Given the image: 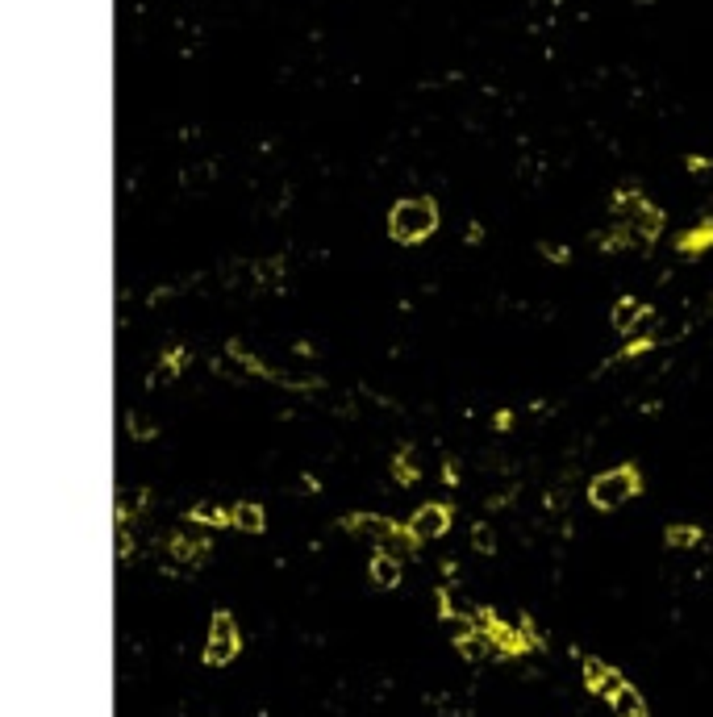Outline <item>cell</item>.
Listing matches in <instances>:
<instances>
[{
  "mask_svg": "<svg viewBox=\"0 0 713 717\" xmlns=\"http://www.w3.org/2000/svg\"><path fill=\"white\" fill-rule=\"evenodd\" d=\"M188 522H196V525H213V530H221V525H234V505L201 500V505H193V509H188Z\"/></svg>",
  "mask_w": 713,
  "mask_h": 717,
  "instance_id": "cell-12",
  "label": "cell"
},
{
  "mask_svg": "<svg viewBox=\"0 0 713 717\" xmlns=\"http://www.w3.org/2000/svg\"><path fill=\"white\" fill-rule=\"evenodd\" d=\"M646 309L643 301H634V296H622V301L614 304V330L617 334H634V330H643V321H646Z\"/></svg>",
  "mask_w": 713,
  "mask_h": 717,
  "instance_id": "cell-10",
  "label": "cell"
},
{
  "mask_svg": "<svg viewBox=\"0 0 713 717\" xmlns=\"http://www.w3.org/2000/svg\"><path fill=\"white\" fill-rule=\"evenodd\" d=\"M471 547H476V551H480V555H493L496 551V538H493V530H488V525H471Z\"/></svg>",
  "mask_w": 713,
  "mask_h": 717,
  "instance_id": "cell-19",
  "label": "cell"
},
{
  "mask_svg": "<svg viewBox=\"0 0 713 717\" xmlns=\"http://www.w3.org/2000/svg\"><path fill=\"white\" fill-rule=\"evenodd\" d=\"M663 542L676 547V551H685V547H697L701 542V530L697 525H668V530H663Z\"/></svg>",
  "mask_w": 713,
  "mask_h": 717,
  "instance_id": "cell-18",
  "label": "cell"
},
{
  "mask_svg": "<svg viewBox=\"0 0 713 717\" xmlns=\"http://www.w3.org/2000/svg\"><path fill=\"white\" fill-rule=\"evenodd\" d=\"M614 225H622L638 247H651L659 238V230H663V213H659L655 205H646L643 193L622 188V193L614 196Z\"/></svg>",
  "mask_w": 713,
  "mask_h": 717,
  "instance_id": "cell-2",
  "label": "cell"
},
{
  "mask_svg": "<svg viewBox=\"0 0 713 717\" xmlns=\"http://www.w3.org/2000/svg\"><path fill=\"white\" fill-rule=\"evenodd\" d=\"M234 530H242V534H263V530H267V513H263L255 500H238V505H234Z\"/></svg>",
  "mask_w": 713,
  "mask_h": 717,
  "instance_id": "cell-13",
  "label": "cell"
},
{
  "mask_svg": "<svg viewBox=\"0 0 713 717\" xmlns=\"http://www.w3.org/2000/svg\"><path fill=\"white\" fill-rule=\"evenodd\" d=\"M455 650H459V655H463L467 663H484L488 655H496L493 642H488V634H484V630H471V634L455 638Z\"/></svg>",
  "mask_w": 713,
  "mask_h": 717,
  "instance_id": "cell-14",
  "label": "cell"
},
{
  "mask_svg": "<svg viewBox=\"0 0 713 717\" xmlns=\"http://www.w3.org/2000/svg\"><path fill=\"white\" fill-rule=\"evenodd\" d=\"M167 551H171V559H176V563L196 567V563H205L209 538H205V534H188V530H179V534L167 538Z\"/></svg>",
  "mask_w": 713,
  "mask_h": 717,
  "instance_id": "cell-8",
  "label": "cell"
},
{
  "mask_svg": "<svg viewBox=\"0 0 713 717\" xmlns=\"http://www.w3.org/2000/svg\"><path fill=\"white\" fill-rule=\"evenodd\" d=\"M130 434H134V438H154V426L147 417H130Z\"/></svg>",
  "mask_w": 713,
  "mask_h": 717,
  "instance_id": "cell-21",
  "label": "cell"
},
{
  "mask_svg": "<svg viewBox=\"0 0 713 717\" xmlns=\"http://www.w3.org/2000/svg\"><path fill=\"white\" fill-rule=\"evenodd\" d=\"M343 530L371 538V542L380 547V542H384V538L397 530V522H388V517H380V513H351V517H343Z\"/></svg>",
  "mask_w": 713,
  "mask_h": 717,
  "instance_id": "cell-9",
  "label": "cell"
},
{
  "mask_svg": "<svg viewBox=\"0 0 713 717\" xmlns=\"http://www.w3.org/2000/svg\"><path fill=\"white\" fill-rule=\"evenodd\" d=\"M405 525L413 530V538H417V542L442 538L447 530H451V505H422V509L413 513V517H409Z\"/></svg>",
  "mask_w": 713,
  "mask_h": 717,
  "instance_id": "cell-7",
  "label": "cell"
},
{
  "mask_svg": "<svg viewBox=\"0 0 713 717\" xmlns=\"http://www.w3.org/2000/svg\"><path fill=\"white\" fill-rule=\"evenodd\" d=\"M238 650H242V634H238V621H234V613L218 609V613H213V621H209L205 663H209V667H226V663L238 659Z\"/></svg>",
  "mask_w": 713,
  "mask_h": 717,
  "instance_id": "cell-4",
  "label": "cell"
},
{
  "mask_svg": "<svg viewBox=\"0 0 713 717\" xmlns=\"http://www.w3.org/2000/svg\"><path fill=\"white\" fill-rule=\"evenodd\" d=\"M380 551H384V555H397L400 563H405V559H409V555L417 551V538H413L409 525H397V530H392V534H388L384 542H380Z\"/></svg>",
  "mask_w": 713,
  "mask_h": 717,
  "instance_id": "cell-16",
  "label": "cell"
},
{
  "mask_svg": "<svg viewBox=\"0 0 713 717\" xmlns=\"http://www.w3.org/2000/svg\"><path fill=\"white\" fill-rule=\"evenodd\" d=\"M584 689L592 692V697H609L614 701L617 692L626 689V680H622V672H617L614 663H601V659H584Z\"/></svg>",
  "mask_w": 713,
  "mask_h": 717,
  "instance_id": "cell-6",
  "label": "cell"
},
{
  "mask_svg": "<svg viewBox=\"0 0 713 717\" xmlns=\"http://www.w3.org/2000/svg\"><path fill=\"white\" fill-rule=\"evenodd\" d=\"M651 346H655V338H638V343H630V346H626V351H622V358H634V355H646V351H651Z\"/></svg>",
  "mask_w": 713,
  "mask_h": 717,
  "instance_id": "cell-22",
  "label": "cell"
},
{
  "mask_svg": "<svg viewBox=\"0 0 713 717\" xmlns=\"http://www.w3.org/2000/svg\"><path fill=\"white\" fill-rule=\"evenodd\" d=\"M638 488H643L638 468H634V463H622V468H614V471H601V476L589 484V500H592V509H617L622 500L638 497Z\"/></svg>",
  "mask_w": 713,
  "mask_h": 717,
  "instance_id": "cell-3",
  "label": "cell"
},
{
  "mask_svg": "<svg viewBox=\"0 0 713 717\" xmlns=\"http://www.w3.org/2000/svg\"><path fill=\"white\" fill-rule=\"evenodd\" d=\"M543 255L555 263H567V247H555V242H543Z\"/></svg>",
  "mask_w": 713,
  "mask_h": 717,
  "instance_id": "cell-24",
  "label": "cell"
},
{
  "mask_svg": "<svg viewBox=\"0 0 713 717\" xmlns=\"http://www.w3.org/2000/svg\"><path fill=\"white\" fill-rule=\"evenodd\" d=\"M439 230V205L430 196H405L397 205L388 209V238L392 242H425V238Z\"/></svg>",
  "mask_w": 713,
  "mask_h": 717,
  "instance_id": "cell-1",
  "label": "cell"
},
{
  "mask_svg": "<svg viewBox=\"0 0 713 717\" xmlns=\"http://www.w3.org/2000/svg\"><path fill=\"white\" fill-rule=\"evenodd\" d=\"M368 571H371V584H376V588H397L400 584V559L397 555L376 551L371 555V563H368Z\"/></svg>",
  "mask_w": 713,
  "mask_h": 717,
  "instance_id": "cell-11",
  "label": "cell"
},
{
  "mask_svg": "<svg viewBox=\"0 0 713 717\" xmlns=\"http://www.w3.org/2000/svg\"><path fill=\"white\" fill-rule=\"evenodd\" d=\"M709 247H713V221H705V225H697V230H688V234L676 242L680 255H697V250H709Z\"/></svg>",
  "mask_w": 713,
  "mask_h": 717,
  "instance_id": "cell-17",
  "label": "cell"
},
{
  "mask_svg": "<svg viewBox=\"0 0 713 717\" xmlns=\"http://www.w3.org/2000/svg\"><path fill=\"white\" fill-rule=\"evenodd\" d=\"M392 476H397L400 484H417V468H413L409 451H405V455H397V459H392Z\"/></svg>",
  "mask_w": 713,
  "mask_h": 717,
  "instance_id": "cell-20",
  "label": "cell"
},
{
  "mask_svg": "<svg viewBox=\"0 0 713 717\" xmlns=\"http://www.w3.org/2000/svg\"><path fill=\"white\" fill-rule=\"evenodd\" d=\"M609 705H614V717H651V713H646L643 692L634 689V684H626V689L617 692V697H614Z\"/></svg>",
  "mask_w": 713,
  "mask_h": 717,
  "instance_id": "cell-15",
  "label": "cell"
},
{
  "mask_svg": "<svg viewBox=\"0 0 713 717\" xmlns=\"http://www.w3.org/2000/svg\"><path fill=\"white\" fill-rule=\"evenodd\" d=\"M476 630L488 634V642H493V650L501 655V659H518V655L530 650V642H526V634H521V626L501 621L496 618V609H476Z\"/></svg>",
  "mask_w": 713,
  "mask_h": 717,
  "instance_id": "cell-5",
  "label": "cell"
},
{
  "mask_svg": "<svg viewBox=\"0 0 713 717\" xmlns=\"http://www.w3.org/2000/svg\"><path fill=\"white\" fill-rule=\"evenodd\" d=\"M275 276H280V259L259 263V280H275Z\"/></svg>",
  "mask_w": 713,
  "mask_h": 717,
  "instance_id": "cell-25",
  "label": "cell"
},
{
  "mask_svg": "<svg viewBox=\"0 0 713 717\" xmlns=\"http://www.w3.org/2000/svg\"><path fill=\"white\" fill-rule=\"evenodd\" d=\"M184 358H188V351H171V355L163 358V372H167V375H176V372H179V363H184Z\"/></svg>",
  "mask_w": 713,
  "mask_h": 717,
  "instance_id": "cell-23",
  "label": "cell"
}]
</instances>
